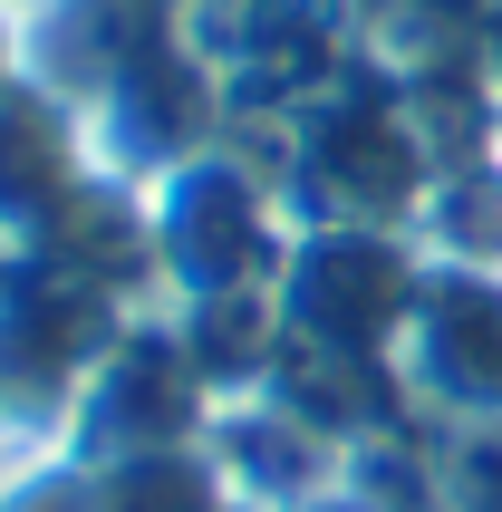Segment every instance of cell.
<instances>
[{
  "label": "cell",
  "mask_w": 502,
  "mask_h": 512,
  "mask_svg": "<svg viewBox=\"0 0 502 512\" xmlns=\"http://www.w3.org/2000/svg\"><path fill=\"white\" fill-rule=\"evenodd\" d=\"M271 174L290 194V223H387L416 232L435 184H445V145L425 126L406 78H329L309 107L280 116Z\"/></svg>",
  "instance_id": "cell-1"
},
{
  "label": "cell",
  "mask_w": 502,
  "mask_h": 512,
  "mask_svg": "<svg viewBox=\"0 0 502 512\" xmlns=\"http://www.w3.org/2000/svg\"><path fill=\"white\" fill-rule=\"evenodd\" d=\"M280 252H290V194H280L271 165H251L242 145L184 155L174 174L145 184V271H155V310L271 290Z\"/></svg>",
  "instance_id": "cell-2"
},
{
  "label": "cell",
  "mask_w": 502,
  "mask_h": 512,
  "mask_svg": "<svg viewBox=\"0 0 502 512\" xmlns=\"http://www.w3.org/2000/svg\"><path fill=\"white\" fill-rule=\"evenodd\" d=\"M78 126H87L97 174H116V184L145 194V184L174 174L184 155L232 145V78H223V58L203 49V29L184 20V10H165L136 49L116 58V78L78 107Z\"/></svg>",
  "instance_id": "cell-3"
},
{
  "label": "cell",
  "mask_w": 502,
  "mask_h": 512,
  "mask_svg": "<svg viewBox=\"0 0 502 512\" xmlns=\"http://www.w3.org/2000/svg\"><path fill=\"white\" fill-rule=\"evenodd\" d=\"M425 252L416 232L387 223H290V252H280V319L300 348H338V358H377L396 368V339L425 300Z\"/></svg>",
  "instance_id": "cell-4"
},
{
  "label": "cell",
  "mask_w": 502,
  "mask_h": 512,
  "mask_svg": "<svg viewBox=\"0 0 502 512\" xmlns=\"http://www.w3.org/2000/svg\"><path fill=\"white\" fill-rule=\"evenodd\" d=\"M136 310L145 300L87 281L49 252H20V271L0 281V406H10L20 445H58L78 387L97 377V358L116 348V329Z\"/></svg>",
  "instance_id": "cell-5"
},
{
  "label": "cell",
  "mask_w": 502,
  "mask_h": 512,
  "mask_svg": "<svg viewBox=\"0 0 502 512\" xmlns=\"http://www.w3.org/2000/svg\"><path fill=\"white\" fill-rule=\"evenodd\" d=\"M213 416H223V397H213L203 358L184 348L174 310H155V300H145V310L116 329V348L97 358V377L78 387V406H68L58 445H68L78 464L165 455V445H203V435H213Z\"/></svg>",
  "instance_id": "cell-6"
},
{
  "label": "cell",
  "mask_w": 502,
  "mask_h": 512,
  "mask_svg": "<svg viewBox=\"0 0 502 512\" xmlns=\"http://www.w3.org/2000/svg\"><path fill=\"white\" fill-rule=\"evenodd\" d=\"M396 387L416 426H493L502 416V271L435 261L396 339Z\"/></svg>",
  "instance_id": "cell-7"
},
{
  "label": "cell",
  "mask_w": 502,
  "mask_h": 512,
  "mask_svg": "<svg viewBox=\"0 0 502 512\" xmlns=\"http://www.w3.org/2000/svg\"><path fill=\"white\" fill-rule=\"evenodd\" d=\"M203 445H213V464H223V484H232L242 512H300V503H329L348 484V445H329L280 397H223V416H213Z\"/></svg>",
  "instance_id": "cell-8"
},
{
  "label": "cell",
  "mask_w": 502,
  "mask_h": 512,
  "mask_svg": "<svg viewBox=\"0 0 502 512\" xmlns=\"http://www.w3.org/2000/svg\"><path fill=\"white\" fill-rule=\"evenodd\" d=\"M87 512H242L213 445H165V455L87 464Z\"/></svg>",
  "instance_id": "cell-9"
},
{
  "label": "cell",
  "mask_w": 502,
  "mask_h": 512,
  "mask_svg": "<svg viewBox=\"0 0 502 512\" xmlns=\"http://www.w3.org/2000/svg\"><path fill=\"white\" fill-rule=\"evenodd\" d=\"M39 10H58V0H0V39H10L20 20H39Z\"/></svg>",
  "instance_id": "cell-10"
},
{
  "label": "cell",
  "mask_w": 502,
  "mask_h": 512,
  "mask_svg": "<svg viewBox=\"0 0 502 512\" xmlns=\"http://www.w3.org/2000/svg\"><path fill=\"white\" fill-rule=\"evenodd\" d=\"M20 252H29V242H20V232H10V223H0V281L20 271Z\"/></svg>",
  "instance_id": "cell-11"
},
{
  "label": "cell",
  "mask_w": 502,
  "mask_h": 512,
  "mask_svg": "<svg viewBox=\"0 0 502 512\" xmlns=\"http://www.w3.org/2000/svg\"><path fill=\"white\" fill-rule=\"evenodd\" d=\"M0 455H20V435H10V406H0Z\"/></svg>",
  "instance_id": "cell-12"
},
{
  "label": "cell",
  "mask_w": 502,
  "mask_h": 512,
  "mask_svg": "<svg viewBox=\"0 0 502 512\" xmlns=\"http://www.w3.org/2000/svg\"><path fill=\"white\" fill-rule=\"evenodd\" d=\"M184 10H242V0H184Z\"/></svg>",
  "instance_id": "cell-13"
},
{
  "label": "cell",
  "mask_w": 502,
  "mask_h": 512,
  "mask_svg": "<svg viewBox=\"0 0 502 512\" xmlns=\"http://www.w3.org/2000/svg\"><path fill=\"white\" fill-rule=\"evenodd\" d=\"M0 464H10V455H0Z\"/></svg>",
  "instance_id": "cell-14"
}]
</instances>
